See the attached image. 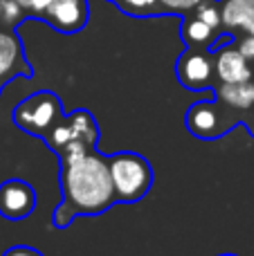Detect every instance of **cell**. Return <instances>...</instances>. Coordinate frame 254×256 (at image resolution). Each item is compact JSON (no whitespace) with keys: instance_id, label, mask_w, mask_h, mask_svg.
<instances>
[{"instance_id":"3","label":"cell","mask_w":254,"mask_h":256,"mask_svg":"<svg viewBox=\"0 0 254 256\" xmlns=\"http://www.w3.org/2000/svg\"><path fill=\"white\" fill-rule=\"evenodd\" d=\"M63 117L66 115H63L61 99L50 90L30 94L25 102L14 108V124L40 140H48V135Z\"/></svg>"},{"instance_id":"18","label":"cell","mask_w":254,"mask_h":256,"mask_svg":"<svg viewBox=\"0 0 254 256\" xmlns=\"http://www.w3.org/2000/svg\"><path fill=\"white\" fill-rule=\"evenodd\" d=\"M56 0H30V12L36 14V16H43Z\"/></svg>"},{"instance_id":"9","label":"cell","mask_w":254,"mask_h":256,"mask_svg":"<svg viewBox=\"0 0 254 256\" xmlns=\"http://www.w3.org/2000/svg\"><path fill=\"white\" fill-rule=\"evenodd\" d=\"M220 16L228 30L254 34V0H223Z\"/></svg>"},{"instance_id":"24","label":"cell","mask_w":254,"mask_h":256,"mask_svg":"<svg viewBox=\"0 0 254 256\" xmlns=\"http://www.w3.org/2000/svg\"><path fill=\"white\" fill-rule=\"evenodd\" d=\"M0 88H2V86H0Z\"/></svg>"},{"instance_id":"16","label":"cell","mask_w":254,"mask_h":256,"mask_svg":"<svg viewBox=\"0 0 254 256\" xmlns=\"http://www.w3.org/2000/svg\"><path fill=\"white\" fill-rule=\"evenodd\" d=\"M0 18H2L7 25H16L22 18V7L16 0H0Z\"/></svg>"},{"instance_id":"11","label":"cell","mask_w":254,"mask_h":256,"mask_svg":"<svg viewBox=\"0 0 254 256\" xmlns=\"http://www.w3.org/2000/svg\"><path fill=\"white\" fill-rule=\"evenodd\" d=\"M214 92L220 102L238 112H250L254 108V79L241 84H220Z\"/></svg>"},{"instance_id":"19","label":"cell","mask_w":254,"mask_h":256,"mask_svg":"<svg viewBox=\"0 0 254 256\" xmlns=\"http://www.w3.org/2000/svg\"><path fill=\"white\" fill-rule=\"evenodd\" d=\"M2 256H43V254L36 252V250H32V248H25V245H18V248L7 250Z\"/></svg>"},{"instance_id":"4","label":"cell","mask_w":254,"mask_h":256,"mask_svg":"<svg viewBox=\"0 0 254 256\" xmlns=\"http://www.w3.org/2000/svg\"><path fill=\"white\" fill-rule=\"evenodd\" d=\"M187 130L198 140H220L236 124H246V115L230 108L220 99L216 102H198L184 115Z\"/></svg>"},{"instance_id":"23","label":"cell","mask_w":254,"mask_h":256,"mask_svg":"<svg viewBox=\"0 0 254 256\" xmlns=\"http://www.w3.org/2000/svg\"><path fill=\"white\" fill-rule=\"evenodd\" d=\"M110 2H115V0H110Z\"/></svg>"},{"instance_id":"21","label":"cell","mask_w":254,"mask_h":256,"mask_svg":"<svg viewBox=\"0 0 254 256\" xmlns=\"http://www.w3.org/2000/svg\"><path fill=\"white\" fill-rule=\"evenodd\" d=\"M16 2H18V4H20V7H22V9H30V0H16Z\"/></svg>"},{"instance_id":"8","label":"cell","mask_w":254,"mask_h":256,"mask_svg":"<svg viewBox=\"0 0 254 256\" xmlns=\"http://www.w3.org/2000/svg\"><path fill=\"white\" fill-rule=\"evenodd\" d=\"M214 63H216V79L220 84H241V81L254 79V66L243 56L238 45L228 43L214 52Z\"/></svg>"},{"instance_id":"14","label":"cell","mask_w":254,"mask_h":256,"mask_svg":"<svg viewBox=\"0 0 254 256\" xmlns=\"http://www.w3.org/2000/svg\"><path fill=\"white\" fill-rule=\"evenodd\" d=\"M196 16L200 18V20H205L207 25H212L214 30H218V27L223 25V16H220V9L216 7L214 2H207V0L196 9Z\"/></svg>"},{"instance_id":"2","label":"cell","mask_w":254,"mask_h":256,"mask_svg":"<svg viewBox=\"0 0 254 256\" xmlns=\"http://www.w3.org/2000/svg\"><path fill=\"white\" fill-rule=\"evenodd\" d=\"M108 164H110L112 184L120 202H138L151 191L153 168L146 158L124 150L108 158Z\"/></svg>"},{"instance_id":"1","label":"cell","mask_w":254,"mask_h":256,"mask_svg":"<svg viewBox=\"0 0 254 256\" xmlns=\"http://www.w3.org/2000/svg\"><path fill=\"white\" fill-rule=\"evenodd\" d=\"M63 202L54 214L58 230H66L76 216H99L117 202L110 164L106 158L90 150L74 162L61 164Z\"/></svg>"},{"instance_id":"15","label":"cell","mask_w":254,"mask_h":256,"mask_svg":"<svg viewBox=\"0 0 254 256\" xmlns=\"http://www.w3.org/2000/svg\"><path fill=\"white\" fill-rule=\"evenodd\" d=\"M205 0H160L164 14H189L198 9Z\"/></svg>"},{"instance_id":"20","label":"cell","mask_w":254,"mask_h":256,"mask_svg":"<svg viewBox=\"0 0 254 256\" xmlns=\"http://www.w3.org/2000/svg\"><path fill=\"white\" fill-rule=\"evenodd\" d=\"M246 126H248V130H250V135L254 137V108L250 110V115H246Z\"/></svg>"},{"instance_id":"17","label":"cell","mask_w":254,"mask_h":256,"mask_svg":"<svg viewBox=\"0 0 254 256\" xmlns=\"http://www.w3.org/2000/svg\"><path fill=\"white\" fill-rule=\"evenodd\" d=\"M238 50L243 52V56L254 66V34H246L241 40H238Z\"/></svg>"},{"instance_id":"5","label":"cell","mask_w":254,"mask_h":256,"mask_svg":"<svg viewBox=\"0 0 254 256\" xmlns=\"http://www.w3.org/2000/svg\"><path fill=\"white\" fill-rule=\"evenodd\" d=\"M176 76H178L180 86L194 92L200 90H214L216 79V63L214 54L210 50H196L187 48V52L180 54L178 63H176Z\"/></svg>"},{"instance_id":"6","label":"cell","mask_w":254,"mask_h":256,"mask_svg":"<svg viewBox=\"0 0 254 256\" xmlns=\"http://www.w3.org/2000/svg\"><path fill=\"white\" fill-rule=\"evenodd\" d=\"M36 209V191L25 180H7L0 184V216L7 220H22Z\"/></svg>"},{"instance_id":"7","label":"cell","mask_w":254,"mask_h":256,"mask_svg":"<svg viewBox=\"0 0 254 256\" xmlns=\"http://www.w3.org/2000/svg\"><path fill=\"white\" fill-rule=\"evenodd\" d=\"M43 18L61 34H76L88 25V0H56L43 14Z\"/></svg>"},{"instance_id":"12","label":"cell","mask_w":254,"mask_h":256,"mask_svg":"<svg viewBox=\"0 0 254 256\" xmlns=\"http://www.w3.org/2000/svg\"><path fill=\"white\" fill-rule=\"evenodd\" d=\"M212 25H207L205 20H200L198 16H187L182 20V27H180V36H182L184 45L187 48H196V50H210L212 43H214L218 36Z\"/></svg>"},{"instance_id":"10","label":"cell","mask_w":254,"mask_h":256,"mask_svg":"<svg viewBox=\"0 0 254 256\" xmlns=\"http://www.w3.org/2000/svg\"><path fill=\"white\" fill-rule=\"evenodd\" d=\"M20 66H25L20 38L14 32H0V84L16 74Z\"/></svg>"},{"instance_id":"13","label":"cell","mask_w":254,"mask_h":256,"mask_svg":"<svg viewBox=\"0 0 254 256\" xmlns=\"http://www.w3.org/2000/svg\"><path fill=\"white\" fill-rule=\"evenodd\" d=\"M115 4L120 7L122 14L133 18H151L164 14L160 0H115Z\"/></svg>"},{"instance_id":"22","label":"cell","mask_w":254,"mask_h":256,"mask_svg":"<svg viewBox=\"0 0 254 256\" xmlns=\"http://www.w3.org/2000/svg\"><path fill=\"white\" fill-rule=\"evenodd\" d=\"M220 256H236V254H220Z\"/></svg>"}]
</instances>
